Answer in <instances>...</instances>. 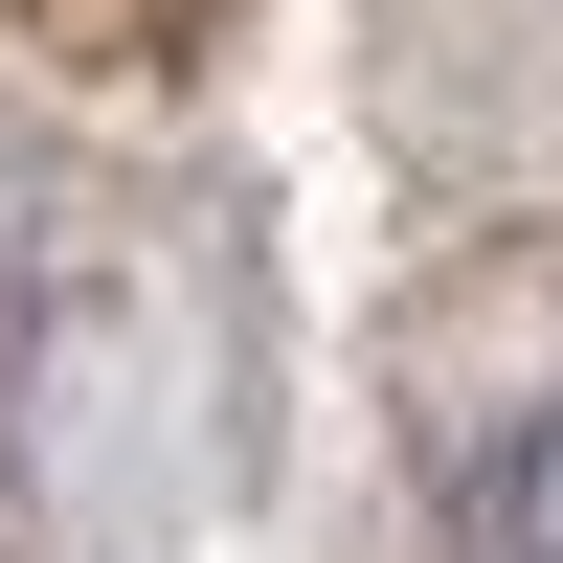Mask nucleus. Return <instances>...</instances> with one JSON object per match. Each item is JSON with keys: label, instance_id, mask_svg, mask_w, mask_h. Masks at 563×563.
Listing matches in <instances>:
<instances>
[{"label": "nucleus", "instance_id": "nucleus-1", "mask_svg": "<svg viewBox=\"0 0 563 563\" xmlns=\"http://www.w3.org/2000/svg\"><path fill=\"white\" fill-rule=\"evenodd\" d=\"M496 519H519V563H563V406L519 429V474H496Z\"/></svg>", "mask_w": 563, "mask_h": 563}]
</instances>
